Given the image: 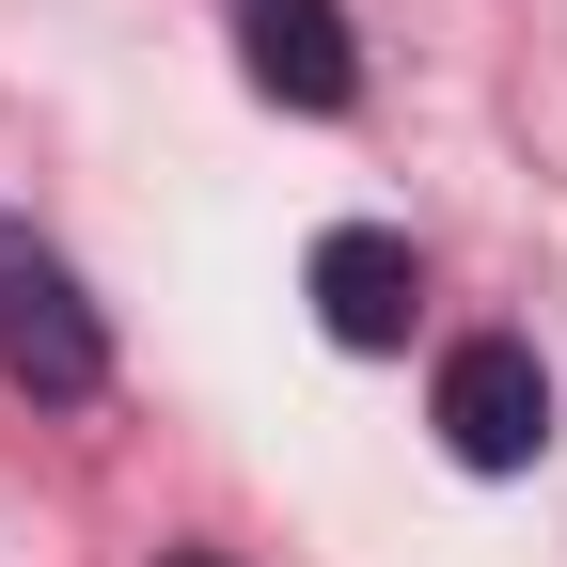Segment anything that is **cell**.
Segmentation results:
<instances>
[{
    "label": "cell",
    "mask_w": 567,
    "mask_h": 567,
    "mask_svg": "<svg viewBox=\"0 0 567 567\" xmlns=\"http://www.w3.org/2000/svg\"><path fill=\"white\" fill-rule=\"evenodd\" d=\"M0 379L32 410H95L111 394V316L80 300V268H63L32 221H0Z\"/></svg>",
    "instance_id": "1"
},
{
    "label": "cell",
    "mask_w": 567,
    "mask_h": 567,
    "mask_svg": "<svg viewBox=\"0 0 567 567\" xmlns=\"http://www.w3.org/2000/svg\"><path fill=\"white\" fill-rule=\"evenodd\" d=\"M536 442H551V363L520 331H457L442 347V457L457 473H520Z\"/></svg>",
    "instance_id": "2"
},
{
    "label": "cell",
    "mask_w": 567,
    "mask_h": 567,
    "mask_svg": "<svg viewBox=\"0 0 567 567\" xmlns=\"http://www.w3.org/2000/svg\"><path fill=\"white\" fill-rule=\"evenodd\" d=\"M237 48H252V95H284V111H347L363 95V48H347L331 0H252Z\"/></svg>",
    "instance_id": "3"
},
{
    "label": "cell",
    "mask_w": 567,
    "mask_h": 567,
    "mask_svg": "<svg viewBox=\"0 0 567 567\" xmlns=\"http://www.w3.org/2000/svg\"><path fill=\"white\" fill-rule=\"evenodd\" d=\"M410 237H379V221H331L316 237V316H331V347H410Z\"/></svg>",
    "instance_id": "4"
},
{
    "label": "cell",
    "mask_w": 567,
    "mask_h": 567,
    "mask_svg": "<svg viewBox=\"0 0 567 567\" xmlns=\"http://www.w3.org/2000/svg\"><path fill=\"white\" fill-rule=\"evenodd\" d=\"M174 567H205V551H174Z\"/></svg>",
    "instance_id": "5"
}]
</instances>
